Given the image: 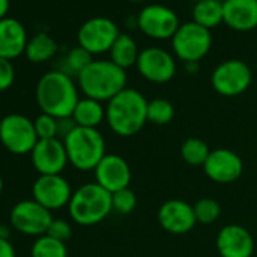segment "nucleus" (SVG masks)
Instances as JSON below:
<instances>
[{
    "instance_id": "nucleus-28",
    "label": "nucleus",
    "mask_w": 257,
    "mask_h": 257,
    "mask_svg": "<svg viewBox=\"0 0 257 257\" xmlns=\"http://www.w3.org/2000/svg\"><path fill=\"white\" fill-rule=\"evenodd\" d=\"M92 55L88 53L85 49H82L80 46L73 47L64 58V65L61 68V71L67 73L68 76H79L91 62H92Z\"/></svg>"
},
{
    "instance_id": "nucleus-17",
    "label": "nucleus",
    "mask_w": 257,
    "mask_h": 257,
    "mask_svg": "<svg viewBox=\"0 0 257 257\" xmlns=\"http://www.w3.org/2000/svg\"><path fill=\"white\" fill-rule=\"evenodd\" d=\"M158 221L159 225L171 234H186L197 224L194 206L179 198H173L161 204L158 210Z\"/></svg>"
},
{
    "instance_id": "nucleus-26",
    "label": "nucleus",
    "mask_w": 257,
    "mask_h": 257,
    "mask_svg": "<svg viewBox=\"0 0 257 257\" xmlns=\"http://www.w3.org/2000/svg\"><path fill=\"white\" fill-rule=\"evenodd\" d=\"M32 257H68V248L65 242H61L49 234H43L35 239L31 248Z\"/></svg>"
},
{
    "instance_id": "nucleus-24",
    "label": "nucleus",
    "mask_w": 257,
    "mask_h": 257,
    "mask_svg": "<svg viewBox=\"0 0 257 257\" xmlns=\"http://www.w3.org/2000/svg\"><path fill=\"white\" fill-rule=\"evenodd\" d=\"M192 22L209 31L224 23L222 2L221 0H198L192 8Z\"/></svg>"
},
{
    "instance_id": "nucleus-12",
    "label": "nucleus",
    "mask_w": 257,
    "mask_h": 257,
    "mask_svg": "<svg viewBox=\"0 0 257 257\" xmlns=\"http://www.w3.org/2000/svg\"><path fill=\"white\" fill-rule=\"evenodd\" d=\"M137 70L146 80L152 83H168L177 73L174 56L161 47H147L141 50Z\"/></svg>"
},
{
    "instance_id": "nucleus-11",
    "label": "nucleus",
    "mask_w": 257,
    "mask_h": 257,
    "mask_svg": "<svg viewBox=\"0 0 257 257\" xmlns=\"http://www.w3.org/2000/svg\"><path fill=\"white\" fill-rule=\"evenodd\" d=\"M137 26L146 37L164 41L176 35L180 22L177 14L165 5H147L140 11Z\"/></svg>"
},
{
    "instance_id": "nucleus-25",
    "label": "nucleus",
    "mask_w": 257,
    "mask_h": 257,
    "mask_svg": "<svg viewBox=\"0 0 257 257\" xmlns=\"http://www.w3.org/2000/svg\"><path fill=\"white\" fill-rule=\"evenodd\" d=\"M210 149L207 146V143H204L200 138H188L186 141H183L182 147H180V156L182 159L192 165V167H203L210 155Z\"/></svg>"
},
{
    "instance_id": "nucleus-32",
    "label": "nucleus",
    "mask_w": 257,
    "mask_h": 257,
    "mask_svg": "<svg viewBox=\"0 0 257 257\" xmlns=\"http://www.w3.org/2000/svg\"><path fill=\"white\" fill-rule=\"evenodd\" d=\"M46 234H49V236H52V237L61 240V242H67V240L71 237V234H73V227H71V224H70L68 221H65V219H59V218L55 219V218H53V221L50 222L49 230H47Z\"/></svg>"
},
{
    "instance_id": "nucleus-9",
    "label": "nucleus",
    "mask_w": 257,
    "mask_h": 257,
    "mask_svg": "<svg viewBox=\"0 0 257 257\" xmlns=\"http://www.w3.org/2000/svg\"><path fill=\"white\" fill-rule=\"evenodd\" d=\"M252 80L251 68L240 59H227L215 67L210 83L222 97H236L243 94Z\"/></svg>"
},
{
    "instance_id": "nucleus-20",
    "label": "nucleus",
    "mask_w": 257,
    "mask_h": 257,
    "mask_svg": "<svg viewBox=\"0 0 257 257\" xmlns=\"http://www.w3.org/2000/svg\"><path fill=\"white\" fill-rule=\"evenodd\" d=\"M224 23L236 32L257 28V0H224Z\"/></svg>"
},
{
    "instance_id": "nucleus-30",
    "label": "nucleus",
    "mask_w": 257,
    "mask_h": 257,
    "mask_svg": "<svg viewBox=\"0 0 257 257\" xmlns=\"http://www.w3.org/2000/svg\"><path fill=\"white\" fill-rule=\"evenodd\" d=\"M137 194L131 188H124L112 194V209L119 215L132 213L137 207Z\"/></svg>"
},
{
    "instance_id": "nucleus-21",
    "label": "nucleus",
    "mask_w": 257,
    "mask_h": 257,
    "mask_svg": "<svg viewBox=\"0 0 257 257\" xmlns=\"http://www.w3.org/2000/svg\"><path fill=\"white\" fill-rule=\"evenodd\" d=\"M71 118L79 127L97 128L106 119V107L101 101L83 97L77 101Z\"/></svg>"
},
{
    "instance_id": "nucleus-5",
    "label": "nucleus",
    "mask_w": 257,
    "mask_h": 257,
    "mask_svg": "<svg viewBox=\"0 0 257 257\" xmlns=\"http://www.w3.org/2000/svg\"><path fill=\"white\" fill-rule=\"evenodd\" d=\"M62 141L68 162L79 171H94L106 156V141L98 128L76 125Z\"/></svg>"
},
{
    "instance_id": "nucleus-15",
    "label": "nucleus",
    "mask_w": 257,
    "mask_h": 257,
    "mask_svg": "<svg viewBox=\"0 0 257 257\" xmlns=\"http://www.w3.org/2000/svg\"><path fill=\"white\" fill-rule=\"evenodd\" d=\"M204 174L215 183L227 185L236 182L243 173L240 156L228 149H215L203 165Z\"/></svg>"
},
{
    "instance_id": "nucleus-39",
    "label": "nucleus",
    "mask_w": 257,
    "mask_h": 257,
    "mask_svg": "<svg viewBox=\"0 0 257 257\" xmlns=\"http://www.w3.org/2000/svg\"><path fill=\"white\" fill-rule=\"evenodd\" d=\"M127 2H132V4H141V2H146V0H127Z\"/></svg>"
},
{
    "instance_id": "nucleus-31",
    "label": "nucleus",
    "mask_w": 257,
    "mask_h": 257,
    "mask_svg": "<svg viewBox=\"0 0 257 257\" xmlns=\"http://www.w3.org/2000/svg\"><path fill=\"white\" fill-rule=\"evenodd\" d=\"M35 132L38 140H53L58 138V118L49 113H40L34 119Z\"/></svg>"
},
{
    "instance_id": "nucleus-18",
    "label": "nucleus",
    "mask_w": 257,
    "mask_h": 257,
    "mask_svg": "<svg viewBox=\"0 0 257 257\" xmlns=\"http://www.w3.org/2000/svg\"><path fill=\"white\" fill-rule=\"evenodd\" d=\"M216 249L221 257H252L254 237L239 224H227L216 234Z\"/></svg>"
},
{
    "instance_id": "nucleus-3",
    "label": "nucleus",
    "mask_w": 257,
    "mask_h": 257,
    "mask_svg": "<svg viewBox=\"0 0 257 257\" xmlns=\"http://www.w3.org/2000/svg\"><path fill=\"white\" fill-rule=\"evenodd\" d=\"M77 86L85 97L107 103L127 88V73L110 59H97L77 76Z\"/></svg>"
},
{
    "instance_id": "nucleus-2",
    "label": "nucleus",
    "mask_w": 257,
    "mask_h": 257,
    "mask_svg": "<svg viewBox=\"0 0 257 257\" xmlns=\"http://www.w3.org/2000/svg\"><path fill=\"white\" fill-rule=\"evenodd\" d=\"M35 97L43 113L58 119L73 115L79 97V86L73 77L61 70H53L41 76L37 83Z\"/></svg>"
},
{
    "instance_id": "nucleus-14",
    "label": "nucleus",
    "mask_w": 257,
    "mask_h": 257,
    "mask_svg": "<svg viewBox=\"0 0 257 257\" xmlns=\"http://www.w3.org/2000/svg\"><path fill=\"white\" fill-rule=\"evenodd\" d=\"M32 165L40 176L61 174L70 164L64 141L59 138L40 140L31 153Z\"/></svg>"
},
{
    "instance_id": "nucleus-35",
    "label": "nucleus",
    "mask_w": 257,
    "mask_h": 257,
    "mask_svg": "<svg viewBox=\"0 0 257 257\" xmlns=\"http://www.w3.org/2000/svg\"><path fill=\"white\" fill-rule=\"evenodd\" d=\"M10 0H0V20L5 19L10 11Z\"/></svg>"
},
{
    "instance_id": "nucleus-37",
    "label": "nucleus",
    "mask_w": 257,
    "mask_h": 257,
    "mask_svg": "<svg viewBox=\"0 0 257 257\" xmlns=\"http://www.w3.org/2000/svg\"><path fill=\"white\" fill-rule=\"evenodd\" d=\"M0 239H10V228L4 224H0Z\"/></svg>"
},
{
    "instance_id": "nucleus-8",
    "label": "nucleus",
    "mask_w": 257,
    "mask_h": 257,
    "mask_svg": "<svg viewBox=\"0 0 257 257\" xmlns=\"http://www.w3.org/2000/svg\"><path fill=\"white\" fill-rule=\"evenodd\" d=\"M119 34L121 32L113 20L107 17H92L79 28L77 44L92 56L103 55L110 52Z\"/></svg>"
},
{
    "instance_id": "nucleus-19",
    "label": "nucleus",
    "mask_w": 257,
    "mask_h": 257,
    "mask_svg": "<svg viewBox=\"0 0 257 257\" xmlns=\"http://www.w3.org/2000/svg\"><path fill=\"white\" fill-rule=\"evenodd\" d=\"M28 41L26 28L20 20L13 17L0 20V58L13 61L25 55Z\"/></svg>"
},
{
    "instance_id": "nucleus-23",
    "label": "nucleus",
    "mask_w": 257,
    "mask_h": 257,
    "mask_svg": "<svg viewBox=\"0 0 257 257\" xmlns=\"http://www.w3.org/2000/svg\"><path fill=\"white\" fill-rule=\"evenodd\" d=\"M140 53H141V50L138 49L137 41L131 35L119 34V37L116 38L115 44L112 46V49L109 52V56L115 65H118L122 70H127V68L137 65Z\"/></svg>"
},
{
    "instance_id": "nucleus-27",
    "label": "nucleus",
    "mask_w": 257,
    "mask_h": 257,
    "mask_svg": "<svg viewBox=\"0 0 257 257\" xmlns=\"http://www.w3.org/2000/svg\"><path fill=\"white\" fill-rule=\"evenodd\" d=\"M174 106L170 100L156 97L149 101L147 106V121L155 125H165L174 118Z\"/></svg>"
},
{
    "instance_id": "nucleus-1",
    "label": "nucleus",
    "mask_w": 257,
    "mask_h": 257,
    "mask_svg": "<svg viewBox=\"0 0 257 257\" xmlns=\"http://www.w3.org/2000/svg\"><path fill=\"white\" fill-rule=\"evenodd\" d=\"M149 101L143 92L125 88L106 104V122L110 131L121 137L131 138L143 131L147 122Z\"/></svg>"
},
{
    "instance_id": "nucleus-29",
    "label": "nucleus",
    "mask_w": 257,
    "mask_h": 257,
    "mask_svg": "<svg viewBox=\"0 0 257 257\" xmlns=\"http://www.w3.org/2000/svg\"><path fill=\"white\" fill-rule=\"evenodd\" d=\"M194 213L198 224H213L221 215V206L213 198H200L194 204Z\"/></svg>"
},
{
    "instance_id": "nucleus-4",
    "label": "nucleus",
    "mask_w": 257,
    "mask_h": 257,
    "mask_svg": "<svg viewBox=\"0 0 257 257\" xmlns=\"http://www.w3.org/2000/svg\"><path fill=\"white\" fill-rule=\"evenodd\" d=\"M70 218L83 227L104 221L112 209V194L98 183H85L77 188L68 203Z\"/></svg>"
},
{
    "instance_id": "nucleus-10",
    "label": "nucleus",
    "mask_w": 257,
    "mask_h": 257,
    "mask_svg": "<svg viewBox=\"0 0 257 257\" xmlns=\"http://www.w3.org/2000/svg\"><path fill=\"white\" fill-rule=\"evenodd\" d=\"M52 221V212L37 203L34 198L16 203L10 213V222L13 228L26 236L40 237L46 234Z\"/></svg>"
},
{
    "instance_id": "nucleus-6",
    "label": "nucleus",
    "mask_w": 257,
    "mask_h": 257,
    "mask_svg": "<svg viewBox=\"0 0 257 257\" xmlns=\"http://www.w3.org/2000/svg\"><path fill=\"white\" fill-rule=\"evenodd\" d=\"M34 121L22 113H10L0 119V143L13 155H31L38 143Z\"/></svg>"
},
{
    "instance_id": "nucleus-38",
    "label": "nucleus",
    "mask_w": 257,
    "mask_h": 257,
    "mask_svg": "<svg viewBox=\"0 0 257 257\" xmlns=\"http://www.w3.org/2000/svg\"><path fill=\"white\" fill-rule=\"evenodd\" d=\"M2 191H4V177L0 174V194H2Z\"/></svg>"
},
{
    "instance_id": "nucleus-33",
    "label": "nucleus",
    "mask_w": 257,
    "mask_h": 257,
    "mask_svg": "<svg viewBox=\"0 0 257 257\" xmlns=\"http://www.w3.org/2000/svg\"><path fill=\"white\" fill-rule=\"evenodd\" d=\"M16 80V70L10 59L0 58V91H7Z\"/></svg>"
},
{
    "instance_id": "nucleus-36",
    "label": "nucleus",
    "mask_w": 257,
    "mask_h": 257,
    "mask_svg": "<svg viewBox=\"0 0 257 257\" xmlns=\"http://www.w3.org/2000/svg\"><path fill=\"white\" fill-rule=\"evenodd\" d=\"M186 65V71L189 74H195L198 71V62H189V64H185Z\"/></svg>"
},
{
    "instance_id": "nucleus-13",
    "label": "nucleus",
    "mask_w": 257,
    "mask_h": 257,
    "mask_svg": "<svg viewBox=\"0 0 257 257\" xmlns=\"http://www.w3.org/2000/svg\"><path fill=\"white\" fill-rule=\"evenodd\" d=\"M71 195V185L62 174L40 176L32 185V198L50 212L68 206Z\"/></svg>"
},
{
    "instance_id": "nucleus-7",
    "label": "nucleus",
    "mask_w": 257,
    "mask_h": 257,
    "mask_svg": "<svg viewBox=\"0 0 257 257\" xmlns=\"http://www.w3.org/2000/svg\"><path fill=\"white\" fill-rule=\"evenodd\" d=\"M174 56L185 64L200 62L212 49V34L209 29L188 22L180 25L176 35L171 38Z\"/></svg>"
},
{
    "instance_id": "nucleus-34",
    "label": "nucleus",
    "mask_w": 257,
    "mask_h": 257,
    "mask_svg": "<svg viewBox=\"0 0 257 257\" xmlns=\"http://www.w3.org/2000/svg\"><path fill=\"white\" fill-rule=\"evenodd\" d=\"M16 248L10 239H0V257H16Z\"/></svg>"
},
{
    "instance_id": "nucleus-22",
    "label": "nucleus",
    "mask_w": 257,
    "mask_h": 257,
    "mask_svg": "<svg viewBox=\"0 0 257 257\" xmlns=\"http://www.w3.org/2000/svg\"><path fill=\"white\" fill-rule=\"evenodd\" d=\"M59 46L56 40L47 32H38L29 38L25 50V56L32 64H43L56 56Z\"/></svg>"
},
{
    "instance_id": "nucleus-16",
    "label": "nucleus",
    "mask_w": 257,
    "mask_h": 257,
    "mask_svg": "<svg viewBox=\"0 0 257 257\" xmlns=\"http://www.w3.org/2000/svg\"><path fill=\"white\" fill-rule=\"evenodd\" d=\"M95 183L109 191L110 194L131 188L132 170L128 162L119 155H106L94 170Z\"/></svg>"
}]
</instances>
